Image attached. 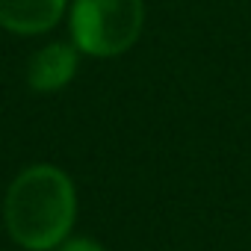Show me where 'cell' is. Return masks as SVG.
Segmentation results:
<instances>
[{
  "label": "cell",
  "instance_id": "1",
  "mask_svg": "<svg viewBox=\"0 0 251 251\" xmlns=\"http://www.w3.org/2000/svg\"><path fill=\"white\" fill-rule=\"evenodd\" d=\"M77 219V189L71 177L50 163L27 166L15 175L3 198V225L12 242L27 251L59 248Z\"/></svg>",
  "mask_w": 251,
  "mask_h": 251
},
{
  "label": "cell",
  "instance_id": "2",
  "mask_svg": "<svg viewBox=\"0 0 251 251\" xmlns=\"http://www.w3.org/2000/svg\"><path fill=\"white\" fill-rule=\"evenodd\" d=\"M145 24L142 0H74L68 12L71 42L83 56L112 59L127 53Z\"/></svg>",
  "mask_w": 251,
  "mask_h": 251
},
{
  "label": "cell",
  "instance_id": "3",
  "mask_svg": "<svg viewBox=\"0 0 251 251\" xmlns=\"http://www.w3.org/2000/svg\"><path fill=\"white\" fill-rule=\"evenodd\" d=\"M80 65V50L74 42H50L33 53L27 65V86L39 95H50L65 89Z\"/></svg>",
  "mask_w": 251,
  "mask_h": 251
},
{
  "label": "cell",
  "instance_id": "4",
  "mask_svg": "<svg viewBox=\"0 0 251 251\" xmlns=\"http://www.w3.org/2000/svg\"><path fill=\"white\" fill-rule=\"evenodd\" d=\"M68 0H0V27L15 36H42L65 15Z\"/></svg>",
  "mask_w": 251,
  "mask_h": 251
},
{
  "label": "cell",
  "instance_id": "5",
  "mask_svg": "<svg viewBox=\"0 0 251 251\" xmlns=\"http://www.w3.org/2000/svg\"><path fill=\"white\" fill-rule=\"evenodd\" d=\"M56 251H106V248L92 236H68Z\"/></svg>",
  "mask_w": 251,
  "mask_h": 251
}]
</instances>
